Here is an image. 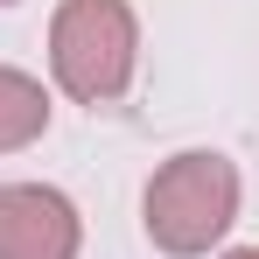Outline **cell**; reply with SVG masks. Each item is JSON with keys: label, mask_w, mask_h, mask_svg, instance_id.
<instances>
[{"label": "cell", "mask_w": 259, "mask_h": 259, "mask_svg": "<svg viewBox=\"0 0 259 259\" xmlns=\"http://www.w3.org/2000/svg\"><path fill=\"white\" fill-rule=\"evenodd\" d=\"M140 224H147V245H154V252H168V259L210 252L217 238L238 224V168H231L217 147L168 154L161 168L147 175Z\"/></svg>", "instance_id": "cell-1"}, {"label": "cell", "mask_w": 259, "mask_h": 259, "mask_svg": "<svg viewBox=\"0 0 259 259\" xmlns=\"http://www.w3.org/2000/svg\"><path fill=\"white\" fill-rule=\"evenodd\" d=\"M140 63V21L126 0H63L49 21V77L77 105L126 98Z\"/></svg>", "instance_id": "cell-2"}, {"label": "cell", "mask_w": 259, "mask_h": 259, "mask_svg": "<svg viewBox=\"0 0 259 259\" xmlns=\"http://www.w3.org/2000/svg\"><path fill=\"white\" fill-rule=\"evenodd\" d=\"M84 217L49 182H7L0 189V259H77Z\"/></svg>", "instance_id": "cell-3"}, {"label": "cell", "mask_w": 259, "mask_h": 259, "mask_svg": "<svg viewBox=\"0 0 259 259\" xmlns=\"http://www.w3.org/2000/svg\"><path fill=\"white\" fill-rule=\"evenodd\" d=\"M42 133H49V91H42V77L0 63V154H21V147H35Z\"/></svg>", "instance_id": "cell-4"}, {"label": "cell", "mask_w": 259, "mask_h": 259, "mask_svg": "<svg viewBox=\"0 0 259 259\" xmlns=\"http://www.w3.org/2000/svg\"><path fill=\"white\" fill-rule=\"evenodd\" d=\"M224 259H259V245H238V252H224Z\"/></svg>", "instance_id": "cell-5"}, {"label": "cell", "mask_w": 259, "mask_h": 259, "mask_svg": "<svg viewBox=\"0 0 259 259\" xmlns=\"http://www.w3.org/2000/svg\"><path fill=\"white\" fill-rule=\"evenodd\" d=\"M0 7H14V0H0Z\"/></svg>", "instance_id": "cell-6"}]
</instances>
